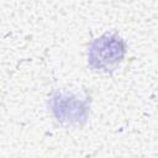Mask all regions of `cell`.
Here are the masks:
<instances>
[{"mask_svg":"<svg viewBox=\"0 0 158 158\" xmlns=\"http://www.w3.org/2000/svg\"><path fill=\"white\" fill-rule=\"evenodd\" d=\"M125 53L123 40L115 33H105L91 42L88 52L89 65L96 72H112L122 62Z\"/></svg>","mask_w":158,"mask_h":158,"instance_id":"obj_1","label":"cell"},{"mask_svg":"<svg viewBox=\"0 0 158 158\" xmlns=\"http://www.w3.org/2000/svg\"><path fill=\"white\" fill-rule=\"evenodd\" d=\"M53 111L56 116L63 121H79L86 115V106L84 101L77 100L68 95H58L53 99Z\"/></svg>","mask_w":158,"mask_h":158,"instance_id":"obj_2","label":"cell"}]
</instances>
